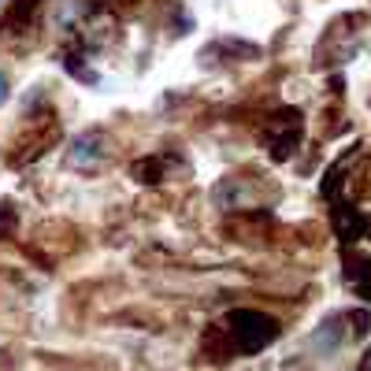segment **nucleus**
<instances>
[{
	"instance_id": "obj_1",
	"label": "nucleus",
	"mask_w": 371,
	"mask_h": 371,
	"mask_svg": "<svg viewBox=\"0 0 371 371\" xmlns=\"http://www.w3.org/2000/svg\"><path fill=\"white\" fill-rule=\"evenodd\" d=\"M227 330H230L237 353H260L278 338V320H271L268 312H256V308H234L227 315Z\"/></svg>"
},
{
	"instance_id": "obj_2",
	"label": "nucleus",
	"mask_w": 371,
	"mask_h": 371,
	"mask_svg": "<svg viewBox=\"0 0 371 371\" xmlns=\"http://www.w3.org/2000/svg\"><path fill=\"white\" fill-rule=\"evenodd\" d=\"M301 130H304V123H301V112L297 108H282L278 115H271L268 141H271V156H275V160H286V156L297 149Z\"/></svg>"
},
{
	"instance_id": "obj_3",
	"label": "nucleus",
	"mask_w": 371,
	"mask_h": 371,
	"mask_svg": "<svg viewBox=\"0 0 371 371\" xmlns=\"http://www.w3.org/2000/svg\"><path fill=\"white\" fill-rule=\"evenodd\" d=\"M104 156H108V134H104V130H86L82 138H74L71 152H67V164L93 171V167L104 164Z\"/></svg>"
},
{
	"instance_id": "obj_4",
	"label": "nucleus",
	"mask_w": 371,
	"mask_h": 371,
	"mask_svg": "<svg viewBox=\"0 0 371 371\" xmlns=\"http://www.w3.org/2000/svg\"><path fill=\"white\" fill-rule=\"evenodd\" d=\"M201 353L208 356V360H216V364H227L234 360V338H230V330L227 327H208L204 334H201Z\"/></svg>"
},
{
	"instance_id": "obj_5",
	"label": "nucleus",
	"mask_w": 371,
	"mask_h": 371,
	"mask_svg": "<svg viewBox=\"0 0 371 371\" xmlns=\"http://www.w3.org/2000/svg\"><path fill=\"white\" fill-rule=\"evenodd\" d=\"M334 230H338V237H341V242H356V237H364V230H367V219H364L356 208L338 204V208H334Z\"/></svg>"
},
{
	"instance_id": "obj_6",
	"label": "nucleus",
	"mask_w": 371,
	"mask_h": 371,
	"mask_svg": "<svg viewBox=\"0 0 371 371\" xmlns=\"http://www.w3.org/2000/svg\"><path fill=\"white\" fill-rule=\"evenodd\" d=\"M338 323H341V315H330V320H323V327L315 330V346H320L323 353H330L341 341V327Z\"/></svg>"
},
{
	"instance_id": "obj_7",
	"label": "nucleus",
	"mask_w": 371,
	"mask_h": 371,
	"mask_svg": "<svg viewBox=\"0 0 371 371\" xmlns=\"http://www.w3.org/2000/svg\"><path fill=\"white\" fill-rule=\"evenodd\" d=\"M164 164H167V156H149V160H138L134 164V178L138 182H160L164 178Z\"/></svg>"
},
{
	"instance_id": "obj_8",
	"label": "nucleus",
	"mask_w": 371,
	"mask_h": 371,
	"mask_svg": "<svg viewBox=\"0 0 371 371\" xmlns=\"http://www.w3.org/2000/svg\"><path fill=\"white\" fill-rule=\"evenodd\" d=\"M15 223H19L15 208H11L8 201H0V242H4V237H11V234H15Z\"/></svg>"
},
{
	"instance_id": "obj_9",
	"label": "nucleus",
	"mask_w": 371,
	"mask_h": 371,
	"mask_svg": "<svg viewBox=\"0 0 371 371\" xmlns=\"http://www.w3.org/2000/svg\"><path fill=\"white\" fill-rule=\"evenodd\" d=\"M4 100H8V78L0 74V104H4Z\"/></svg>"
}]
</instances>
